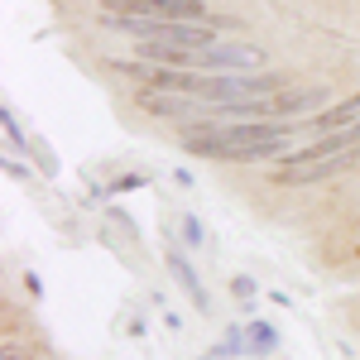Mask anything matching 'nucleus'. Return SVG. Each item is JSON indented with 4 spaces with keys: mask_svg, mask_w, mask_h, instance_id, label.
Listing matches in <instances>:
<instances>
[{
    "mask_svg": "<svg viewBox=\"0 0 360 360\" xmlns=\"http://www.w3.org/2000/svg\"><path fill=\"white\" fill-rule=\"evenodd\" d=\"M168 274H173V283L188 293V303L202 312V317H212V298H207V288H202V278H197V269L188 264V255L178 245H168Z\"/></svg>",
    "mask_w": 360,
    "mask_h": 360,
    "instance_id": "20e7f679",
    "label": "nucleus"
},
{
    "mask_svg": "<svg viewBox=\"0 0 360 360\" xmlns=\"http://www.w3.org/2000/svg\"><path fill=\"white\" fill-rule=\"evenodd\" d=\"M202 360H217V356H202Z\"/></svg>",
    "mask_w": 360,
    "mask_h": 360,
    "instance_id": "ddd939ff",
    "label": "nucleus"
},
{
    "mask_svg": "<svg viewBox=\"0 0 360 360\" xmlns=\"http://www.w3.org/2000/svg\"><path fill=\"white\" fill-rule=\"evenodd\" d=\"M307 125L322 130V135H327V130H351V125H360V91L346 96V101H336V106H327L322 115H312Z\"/></svg>",
    "mask_w": 360,
    "mask_h": 360,
    "instance_id": "39448f33",
    "label": "nucleus"
},
{
    "mask_svg": "<svg viewBox=\"0 0 360 360\" xmlns=\"http://www.w3.org/2000/svg\"><path fill=\"white\" fill-rule=\"evenodd\" d=\"M5 173H10V178H20V183L29 178V168H25V164H15V159H5Z\"/></svg>",
    "mask_w": 360,
    "mask_h": 360,
    "instance_id": "9b49d317",
    "label": "nucleus"
},
{
    "mask_svg": "<svg viewBox=\"0 0 360 360\" xmlns=\"http://www.w3.org/2000/svg\"><path fill=\"white\" fill-rule=\"evenodd\" d=\"M183 149L221 164H259L293 154V125L278 120H197L183 125Z\"/></svg>",
    "mask_w": 360,
    "mask_h": 360,
    "instance_id": "f257e3e1",
    "label": "nucleus"
},
{
    "mask_svg": "<svg viewBox=\"0 0 360 360\" xmlns=\"http://www.w3.org/2000/svg\"><path fill=\"white\" fill-rule=\"evenodd\" d=\"M259 68H264V49L245 39H217L197 49V72H259Z\"/></svg>",
    "mask_w": 360,
    "mask_h": 360,
    "instance_id": "f03ea898",
    "label": "nucleus"
},
{
    "mask_svg": "<svg viewBox=\"0 0 360 360\" xmlns=\"http://www.w3.org/2000/svg\"><path fill=\"white\" fill-rule=\"evenodd\" d=\"M0 125H5V139H10V144H15V149L25 154L29 144H25V135H20V125H15V115H10V111H0Z\"/></svg>",
    "mask_w": 360,
    "mask_h": 360,
    "instance_id": "6e6552de",
    "label": "nucleus"
},
{
    "mask_svg": "<svg viewBox=\"0 0 360 360\" xmlns=\"http://www.w3.org/2000/svg\"><path fill=\"white\" fill-rule=\"evenodd\" d=\"M178 236H183V245H202V240H207L197 217H178Z\"/></svg>",
    "mask_w": 360,
    "mask_h": 360,
    "instance_id": "0eeeda50",
    "label": "nucleus"
},
{
    "mask_svg": "<svg viewBox=\"0 0 360 360\" xmlns=\"http://www.w3.org/2000/svg\"><path fill=\"white\" fill-rule=\"evenodd\" d=\"M327 101H332V91L327 86H288V91H278V96H264V120H278V125H288V120H312V115L327 111Z\"/></svg>",
    "mask_w": 360,
    "mask_h": 360,
    "instance_id": "7ed1b4c3",
    "label": "nucleus"
},
{
    "mask_svg": "<svg viewBox=\"0 0 360 360\" xmlns=\"http://www.w3.org/2000/svg\"><path fill=\"white\" fill-rule=\"evenodd\" d=\"M231 293H236V298H240V303H250V298H255V278L236 274V278H231Z\"/></svg>",
    "mask_w": 360,
    "mask_h": 360,
    "instance_id": "1a4fd4ad",
    "label": "nucleus"
},
{
    "mask_svg": "<svg viewBox=\"0 0 360 360\" xmlns=\"http://www.w3.org/2000/svg\"><path fill=\"white\" fill-rule=\"evenodd\" d=\"M101 5H115V0H101Z\"/></svg>",
    "mask_w": 360,
    "mask_h": 360,
    "instance_id": "f8f14e48",
    "label": "nucleus"
},
{
    "mask_svg": "<svg viewBox=\"0 0 360 360\" xmlns=\"http://www.w3.org/2000/svg\"><path fill=\"white\" fill-rule=\"evenodd\" d=\"M245 341H250V351H259V356H269V351H278V332L269 327V322H245Z\"/></svg>",
    "mask_w": 360,
    "mask_h": 360,
    "instance_id": "423d86ee",
    "label": "nucleus"
},
{
    "mask_svg": "<svg viewBox=\"0 0 360 360\" xmlns=\"http://www.w3.org/2000/svg\"><path fill=\"white\" fill-rule=\"evenodd\" d=\"M144 183H149V178H144V173H130V178H120V183H115L111 193H139V188H144Z\"/></svg>",
    "mask_w": 360,
    "mask_h": 360,
    "instance_id": "9d476101",
    "label": "nucleus"
}]
</instances>
